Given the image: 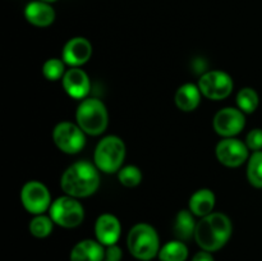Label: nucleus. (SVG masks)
Returning <instances> with one entry per match:
<instances>
[{
    "label": "nucleus",
    "mask_w": 262,
    "mask_h": 261,
    "mask_svg": "<svg viewBox=\"0 0 262 261\" xmlns=\"http://www.w3.org/2000/svg\"><path fill=\"white\" fill-rule=\"evenodd\" d=\"M99 186L100 174L97 166L86 160L72 164L60 179L61 189L74 199L91 196L97 191Z\"/></svg>",
    "instance_id": "1"
},
{
    "label": "nucleus",
    "mask_w": 262,
    "mask_h": 261,
    "mask_svg": "<svg viewBox=\"0 0 262 261\" xmlns=\"http://www.w3.org/2000/svg\"><path fill=\"white\" fill-rule=\"evenodd\" d=\"M232 222L223 212H211L197 223L194 240L204 251L214 252L227 245L232 235Z\"/></svg>",
    "instance_id": "2"
},
{
    "label": "nucleus",
    "mask_w": 262,
    "mask_h": 261,
    "mask_svg": "<svg viewBox=\"0 0 262 261\" xmlns=\"http://www.w3.org/2000/svg\"><path fill=\"white\" fill-rule=\"evenodd\" d=\"M127 245L129 252L137 260L150 261L160 251V241L155 228L147 223L136 224L128 233Z\"/></svg>",
    "instance_id": "3"
},
{
    "label": "nucleus",
    "mask_w": 262,
    "mask_h": 261,
    "mask_svg": "<svg viewBox=\"0 0 262 261\" xmlns=\"http://www.w3.org/2000/svg\"><path fill=\"white\" fill-rule=\"evenodd\" d=\"M77 124L84 133L99 136L106 129L109 117L104 102L99 99H84L77 107Z\"/></svg>",
    "instance_id": "4"
},
{
    "label": "nucleus",
    "mask_w": 262,
    "mask_h": 261,
    "mask_svg": "<svg viewBox=\"0 0 262 261\" xmlns=\"http://www.w3.org/2000/svg\"><path fill=\"white\" fill-rule=\"evenodd\" d=\"M125 158V145L118 136H106L95 148V165L104 173H114L122 169Z\"/></svg>",
    "instance_id": "5"
},
{
    "label": "nucleus",
    "mask_w": 262,
    "mask_h": 261,
    "mask_svg": "<svg viewBox=\"0 0 262 261\" xmlns=\"http://www.w3.org/2000/svg\"><path fill=\"white\" fill-rule=\"evenodd\" d=\"M50 217L60 227L76 228L83 222L84 209L78 200L67 194L51 204Z\"/></svg>",
    "instance_id": "6"
},
{
    "label": "nucleus",
    "mask_w": 262,
    "mask_h": 261,
    "mask_svg": "<svg viewBox=\"0 0 262 261\" xmlns=\"http://www.w3.org/2000/svg\"><path fill=\"white\" fill-rule=\"evenodd\" d=\"M53 140L56 147L66 154H77L86 145L84 132L78 124L60 122L53 130Z\"/></svg>",
    "instance_id": "7"
},
{
    "label": "nucleus",
    "mask_w": 262,
    "mask_h": 261,
    "mask_svg": "<svg viewBox=\"0 0 262 261\" xmlns=\"http://www.w3.org/2000/svg\"><path fill=\"white\" fill-rule=\"evenodd\" d=\"M20 201L23 207L33 215H41L51 206L50 192L38 181H30L22 187Z\"/></svg>",
    "instance_id": "8"
},
{
    "label": "nucleus",
    "mask_w": 262,
    "mask_h": 261,
    "mask_svg": "<svg viewBox=\"0 0 262 261\" xmlns=\"http://www.w3.org/2000/svg\"><path fill=\"white\" fill-rule=\"evenodd\" d=\"M201 94L210 100H223L233 91V79L223 71H210L199 81Z\"/></svg>",
    "instance_id": "9"
},
{
    "label": "nucleus",
    "mask_w": 262,
    "mask_h": 261,
    "mask_svg": "<svg viewBox=\"0 0 262 261\" xmlns=\"http://www.w3.org/2000/svg\"><path fill=\"white\" fill-rule=\"evenodd\" d=\"M246 125L245 113L235 107H224L215 114L212 127L217 135L225 138L234 137Z\"/></svg>",
    "instance_id": "10"
},
{
    "label": "nucleus",
    "mask_w": 262,
    "mask_h": 261,
    "mask_svg": "<svg viewBox=\"0 0 262 261\" xmlns=\"http://www.w3.org/2000/svg\"><path fill=\"white\" fill-rule=\"evenodd\" d=\"M216 158L223 165L229 168H237L242 165L248 158V147L245 142L237 138H224L215 148Z\"/></svg>",
    "instance_id": "11"
},
{
    "label": "nucleus",
    "mask_w": 262,
    "mask_h": 261,
    "mask_svg": "<svg viewBox=\"0 0 262 261\" xmlns=\"http://www.w3.org/2000/svg\"><path fill=\"white\" fill-rule=\"evenodd\" d=\"M92 55V45L87 38L73 37L64 45L61 58L71 67L83 66Z\"/></svg>",
    "instance_id": "12"
},
{
    "label": "nucleus",
    "mask_w": 262,
    "mask_h": 261,
    "mask_svg": "<svg viewBox=\"0 0 262 261\" xmlns=\"http://www.w3.org/2000/svg\"><path fill=\"white\" fill-rule=\"evenodd\" d=\"M61 82L67 94L73 99H84L91 89L89 76L79 67H72L68 69L61 78Z\"/></svg>",
    "instance_id": "13"
},
{
    "label": "nucleus",
    "mask_w": 262,
    "mask_h": 261,
    "mask_svg": "<svg viewBox=\"0 0 262 261\" xmlns=\"http://www.w3.org/2000/svg\"><path fill=\"white\" fill-rule=\"evenodd\" d=\"M120 223L117 216L112 214H102L97 217L95 224V234L102 246H113L120 237Z\"/></svg>",
    "instance_id": "14"
},
{
    "label": "nucleus",
    "mask_w": 262,
    "mask_h": 261,
    "mask_svg": "<svg viewBox=\"0 0 262 261\" xmlns=\"http://www.w3.org/2000/svg\"><path fill=\"white\" fill-rule=\"evenodd\" d=\"M26 19L37 27H48L55 19V12L45 2H31L25 9Z\"/></svg>",
    "instance_id": "15"
},
{
    "label": "nucleus",
    "mask_w": 262,
    "mask_h": 261,
    "mask_svg": "<svg viewBox=\"0 0 262 261\" xmlns=\"http://www.w3.org/2000/svg\"><path fill=\"white\" fill-rule=\"evenodd\" d=\"M105 251L99 241L84 240L77 243L71 252V261H102Z\"/></svg>",
    "instance_id": "16"
},
{
    "label": "nucleus",
    "mask_w": 262,
    "mask_h": 261,
    "mask_svg": "<svg viewBox=\"0 0 262 261\" xmlns=\"http://www.w3.org/2000/svg\"><path fill=\"white\" fill-rule=\"evenodd\" d=\"M201 90L193 83H184L177 90L174 101L182 112H192L201 101Z\"/></svg>",
    "instance_id": "17"
},
{
    "label": "nucleus",
    "mask_w": 262,
    "mask_h": 261,
    "mask_svg": "<svg viewBox=\"0 0 262 261\" xmlns=\"http://www.w3.org/2000/svg\"><path fill=\"white\" fill-rule=\"evenodd\" d=\"M216 197L215 193L209 188H202L194 192L189 200V210L194 216L204 217L211 214L214 210Z\"/></svg>",
    "instance_id": "18"
},
{
    "label": "nucleus",
    "mask_w": 262,
    "mask_h": 261,
    "mask_svg": "<svg viewBox=\"0 0 262 261\" xmlns=\"http://www.w3.org/2000/svg\"><path fill=\"white\" fill-rule=\"evenodd\" d=\"M191 210H181L174 220V234L179 241H189L196 232L197 223Z\"/></svg>",
    "instance_id": "19"
},
{
    "label": "nucleus",
    "mask_w": 262,
    "mask_h": 261,
    "mask_svg": "<svg viewBox=\"0 0 262 261\" xmlns=\"http://www.w3.org/2000/svg\"><path fill=\"white\" fill-rule=\"evenodd\" d=\"M188 257V248L183 241H170L159 251L161 261H186Z\"/></svg>",
    "instance_id": "20"
},
{
    "label": "nucleus",
    "mask_w": 262,
    "mask_h": 261,
    "mask_svg": "<svg viewBox=\"0 0 262 261\" xmlns=\"http://www.w3.org/2000/svg\"><path fill=\"white\" fill-rule=\"evenodd\" d=\"M247 178L256 188H262V151H255L247 165Z\"/></svg>",
    "instance_id": "21"
},
{
    "label": "nucleus",
    "mask_w": 262,
    "mask_h": 261,
    "mask_svg": "<svg viewBox=\"0 0 262 261\" xmlns=\"http://www.w3.org/2000/svg\"><path fill=\"white\" fill-rule=\"evenodd\" d=\"M237 105L243 113L251 114L258 106V94L251 87H245L237 94Z\"/></svg>",
    "instance_id": "22"
},
{
    "label": "nucleus",
    "mask_w": 262,
    "mask_h": 261,
    "mask_svg": "<svg viewBox=\"0 0 262 261\" xmlns=\"http://www.w3.org/2000/svg\"><path fill=\"white\" fill-rule=\"evenodd\" d=\"M53 219L45 215H36L30 223L31 234L36 238H45L53 232Z\"/></svg>",
    "instance_id": "23"
},
{
    "label": "nucleus",
    "mask_w": 262,
    "mask_h": 261,
    "mask_svg": "<svg viewBox=\"0 0 262 261\" xmlns=\"http://www.w3.org/2000/svg\"><path fill=\"white\" fill-rule=\"evenodd\" d=\"M64 61L60 59L51 58L45 61L42 66V73L45 78L49 81H58V79L63 78L66 74V68H64Z\"/></svg>",
    "instance_id": "24"
},
{
    "label": "nucleus",
    "mask_w": 262,
    "mask_h": 261,
    "mask_svg": "<svg viewBox=\"0 0 262 261\" xmlns=\"http://www.w3.org/2000/svg\"><path fill=\"white\" fill-rule=\"evenodd\" d=\"M118 179L125 187H136L142 181V173L135 165H127L118 173Z\"/></svg>",
    "instance_id": "25"
},
{
    "label": "nucleus",
    "mask_w": 262,
    "mask_h": 261,
    "mask_svg": "<svg viewBox=\"0 0 262 261\" xmlns=\"http://www.w3.org/2000/svg\"><path fill=\"white\" fill-rule=\"evenodd\" d=\"M246 145L250 150L261 151L262 150V129L261 128H255L251 130L246 138Z\"/></svg>",
    "instance_id": "26"
},
{
    "label": "nucleus",
    "mask_w": 262,
    "mask_h": 261,
    "mask_svg": "<svg viewBox=\"0 0 262 261\" xmlns=\"http://www.w3.org/2000/svg\"><path fill=\"white\" fill-rule=\"evenodd\" d=\"M122 250L118 247L117 245L107 246L106 251H105V260L109 261H120L122 260Z\"/></svg>",
    "instance_id": "27"
},
{
    "label": "nucleus",
    "mask_w": 262,
    "mask_h": 261,
    "mask_svg": "<svg viewBox=\"0 0 262 261\" xmlns=\"http://www.w3.org/2000/svg\"><path fill=\"white\" fill-rule=\"evenodd\" d=\"M192 261H215L209 251H200L193 256Z\"/></svg>",
    "instance_id": "28"
},
{
    "label": "nucleus",
    "mask_w": 262,
    "mask_h": 261,
    "mask_svg": "<svg viewBox=\"0 0 262 261\" xmlns=\"http://www.w3.org/2000/svg\"><path fill=\"white\" fill-rule=\"evenodd\" d=\"M41 2H45V3H53V2H56V0H41Z\"/></svg>",
    "instance_id": "29"
},
{
    "label": "nucleus",
    "mask_w": 262,
    "mask_h": 261,
    "mask_svg": "<svg viewBox=\"0 0 262 261\" xmlns=\"http://www.w3.org/2000/svg\"><path fill=\"white\" fill-rule=\"evenodd\" d=\"M104 261H109V260H104Z\"/></svg>",
    "instance_id": "30"
}]
</instances>
